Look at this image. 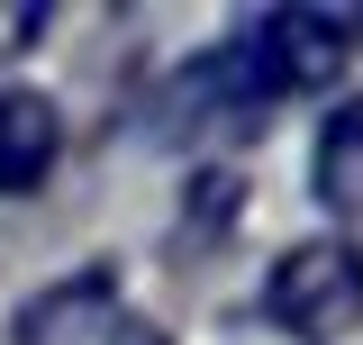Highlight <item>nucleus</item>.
<instances>
[{
	"label": "nucleus",
	"mask_w": 363,
	"mask_h": 345,
	"mask_svg": "<svg viewBox=\"0 0 363 345\" xmlns=\"http://www.w3.org/2000/svg\"><path fill=\"white\" fill-rule=\"evenodd\" d=\"M309 191H318L336 218L363 209V91L327 109V128H318V146H309Z\"/></svg>",
	"instance_id": "39448f33"
},
{
	"label": "nucleus",
	"mask_w": 363,
	"mask_h": 345,
	"mask_svg": "<svg viewBox=\"0 0 363 345\" xmlns=\"http://www.w3.org/2000/svg\"><path fill=\"white\" fill-rule=\"evenodd\" d=\"M55 155H64V119L45 91H0V191H45L55 182Z\"/></svg>",
	"instance_id": "20e7f679"
},
{
	"label": "nucleus",
	"mask_w": 363,
	"mask_h": 345,
	"mask_svg": "<svg viewBox=\"0 0 363 345\" xmlns=\"http://www.w3.org/2000/svg\"><path fill=\"white\" fill-rule=\"evenodd\" d=\"M264 318L281 336H345L363 327V246L354 236H309V246H291V255L264 273Z\"/></svg>",
	"instance_id": "f257e3e1"
},
{
	"label": "nucleus",
	"mask_w": 363,
	"mask_h": 345,
	"mask_svg": "<svg viewBox=\"0 0 363 345\" xmlns=\"http://www.w3.org/2000/svg\"><path fill=\"white\" fill-rule=\"evenodd\" d=\"M255 64H264L272 91H327L345 64H354V9H309V0H291V9H264L255 28Z\"/></svg>",
	"instance_id": "f03ea898"
},
{
	"label": "nucleus",
	"mask_w": 363,
	"mask_h": 345,
	"mask_svg": "<svg viewBox=\"0 0 363 345\" xmlns=\"http://www.w3.org/2000/svg\"><path fill=\"white\" fill-rule=\"evenodd\" d=\"M100 327H118V273L109 263H82V273H64L55 291H37L9 318V345H82Z\"/></svg>",
	"instance_id": "7ed1b4c3"
},
{
	"label": "nucleus",
	"mask_w": 363,
	"mask_h": 345,
	"mask_svg": "<svg viewBox=\"0 0 363 345\" xmlns=\"http://www.w3.org/2000/svg\"><path fill=\"white\" fill-rule=\"evenodd\" d=\"M109 336H118V345H164L155 327H109Z\"/></svg>",
	"instance_id": "0eeeda50"
},
{
	"label": "nucleus",
	"mask_w": 363,
	"mask_h": 345,
	"mask_svg": "<svg viewBox=\"0 0 363 345\" xmlns=\"http://www.w3.org/2000/svg\"><path fill=\"white\" fill-rule=\"evenodd\" d=\"M45 28H55V9H45V0H0V55L45 45Z\"/></svg>",
	"instance_id": "423d86ee"
}]
</instances>
